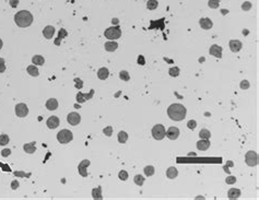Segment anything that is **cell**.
Returning <instances> with one entry per match:
<instances>
[{
  "label": "cell",
  "instance_id": "1",
  "mask_svg": "<svg viewBox=\"0 0 259 200\" xmlns=\"http://www.w3.org/2000/svg\"><path fill=\"white\" fill-rule=\"evenodd\" d=\"M186 114H187V109L182 104H178V103L172 104L167 108V115H169V117L172 120H175V122L184 120L186 117Z\"/></svg>",
  "mask_w": 259,
  "mask_h": 200
},
{
  "label": "cell",
  "instance_id": "2",
  "mask_svg": "<svg viewBox=\"0 0 259 200\" xmlns=\"http://www.w3.org/2000/svg\"><path fill=\"white\" fill-rule=\"evenodd\" d=\"M14 22L20 28H28L33 23V16L28 10H22L15 13L14 16Z\"/></svg>",
  "mask_w": 259,
  "mask_h": 200
},
{
  "label": "cell",
  "instance_id": "3",
  "mask_svg": "<svg viewBox=\"0 0 259 200\" xmlns=\"http://www.w3.org/2000/svg\"><path fill=\"white\" fill-rule=\"evenodd\" d=\"M57 140L63 144H66V143H69L73 140V135L68 129H63L57 133Z\"/></svg>",
  "mask_w": 259,
  "mask_h": 200
},
{
  "label": "cell",
  "instance_id": "4",
  "mask_svg": "<svg viewBox=\"0 0 259 200\" xmlns=\"http://www.w3.org/2000/svg\"><path fill=\"white\" fill-rule=\"evenodd\" d=\"M104 35L106 38L111 39V41L118 39L121 36V30L119 26H112V28H108L107 30H105Z\"/></svg>",
  "mask_w": 259,
  "mask_h": 200
},
{
  "label": "cell",
  "instance_id": "5",
  "mask_svg": "<svg viewBox=\"0 0 259 200\" xmlns=\"http://www.w3.org/2000/svg\"><path fill=\"white\" fill-rule=\"evenodd\" d=\"M152 136L155 140H162L165 136H166V131L163 125L157 124L152 128Z\"/></svg>",
  "mask_w": 259,
  "mask_h": 200
},
{
  "label": "cell",
  "instance_id": "6",
  "mask_svg": "<svg viewBox=\"0 0 259 200\" xmlns=\"http://www.w3.org/2000/svg\"><path fill=\"white\" fill-rule=\"evenodd\" d=\"M245 162L248 166L254 167L258 164V154L255 151H248L245 154Z\"/></svg>",
  "mask_w": 259,
  "mask_h": 200
},
{
  "label": "cell",
  "instance_id": "7",
  "mask_svg": "<svg viewBox=\"0 0 259 200\" xmlns=\"http://www.w3.org/2000/svg\"><path fill=\"white\" fill-rule=\"evenodd\" d=\"M15 114L18 117H26L29 114V108L26 104L19 103L18 105H15Z\"/></svg>",
  "mask_w": 259,
  "mask_h": 200
},
{
  "label": "cell",
  "instance_id": "8",
  "mask_svg": "<svg viewBox=\"0 0 259 200\" xmlns=\"http://www.w3.org/2000/svg\"><path fill=\"white\" fill-rule=\"evenodd\" d=\"M67 122L71 126H77V125H79L80 122H81V116H80V114L76 113V112H72V113L68 114Z\"/></svg>",
  "mask_w": 259,
  "mask_h": 200
},
{
  "label": "cell",
  "instance_id": "9",
  "mask_svg": "<svg viewBox=\"0 0 259 200\" xmlns=\"http://www.w3.org/2000/svg\"><path fill=\"white\" fill-rule=\"evenodd\" d=\"M89 165H90V161H89V160H83L81 163L79 164L78 170H79V173H80V175H81L82 177L88 176V171L86 170H88Z\"/></svg>",
  "mask_w": 259,
  "mask_h": 200
},
{
  "label": "cell",
  "instance_id": "10",
  "mask_svg": "<svg viewBox=\"0 0 259 200\" xmlns=\"http://www.w3.org/2000/svg\"><path fill=\"white\" fill-rule=\"evenodd\" d=\"M166 136L169 140H176L179 137V129L177 127H169L166 131Z\"/></svg>",
  "mask_w": 259,
  "mask_h": 200
},
{
  "label": "cell",
  "instance_id": "11",
  "mask_svg": "<svg viewBox=\"0 0 259 200\" xmlns=\"http://www.w3.org/2000/svg\"><path fill=\"white\" fill-rule=\"evenodd\" d=\"M59 124H60V120H59L58 117H56V116H50L46 122V125L49 129H56L59 126Z\"/></svg>",
  "mask_w": 259,
  "mask_h": 200
},
{
  "label": "cell",
  "instance_id": "12",
  "mask_svg": "<svg viewBox=\"0 0 259 200\" xmlns=\"http://www.w3.org/2000/svg\"><path fill=\"white\" fill-rule=\"evenodd\" d=\"M230 45V49H231L233 53H238V51L242 49V42L241 41H236V39H232L229 43Z\"/></svg>",
  "mask_w": 259,
  "mask_h": 200
},
{
  "label": "cell",
  "instance_id": "13",
  "mask_svg": "<svg viewBox=\"0 0 259 200\" xmlns=\"http://www.w3.org/2000/svg\"><path fill=\"white\" fill-rule=\"evenodd\" d=\"M210 55L214 56L217 58H221L222 57V47L219 46V45H212L210 47V51H209Z\"/></svg>",
  "mask_w": 259,
  "mask_h": 200
},
{
  "label": "cell",
  "instance_id": "14",
  "mask_svg": "<svg viewBox=\"0 0 259 200\" xmlns=\"http://www.w3.org/2000/svg\"><path fill=\"white\" fill-rule=\"evenodd\" d=\"M210 148V141L208 139H202L197 142V149L200 151H207Z\"/></svg>",
  "mask_w": 259,
  "mask_h": 200
},
{
  "label": "cell",
  "instance_id": "15",
  "mask_svg": "<svg viewBox=\"0 0 259 200\" xmlns=\"http://www.w3.org/2000/svg\"><path fill=\"white\" fill-rule=\"evenodd\" d=\"M199 24H200V26H201L204 30H210V29H212V26H213L212 21H211L210 19H208V18L200 19V21H199Z\"/></svg>",
  "mask_w": 259,
  "mask_h": 200
},
{
  "label": "cell",
  "instance_id": "16",
  "mask_svg": "<svg viewBox=\"0 0 259 200\" xmlns=\"http://www.w3.org/2000/svg\"><path fill=\"white\" fill-rule=\"evenodd\" d=\"M93 94H94V91L93 90H91L89 94H83V93L79 92L78 94H77V101H78L79 103H83V102H86V100H90Z\"/></svg>",
  "mask_w": 259,
  "mask_h": 200
},
{
  "label": "cell",
  "instance_id": "17",
  "mask_svg": "<svg viewBox=\"0 0 259 200\" xmlns=\"http://www.w3.org/2000/svg\"><path fill=\"white\" fill-rule=\"evenodd\" d=\"M54 34H55V28L51 25H47L46 28L43 30V35H44V37L47 39L53 38Z\"/></svg>",
  "mask_w": 259,
  "mask_h": 200
},
{
  "label": "cell",
  "instance_id": "18",
  "mask_svg": "<svg viewBox=\"0 0 259 200\" xmlns=\"http://www.w3.org/2000/svg\"><path fill=\"white\" fill-rule=\"evenodd\" d=\"M46 108L48 110H56L58 108V101L56 99H49L46 102Z\"/></svg>",
  "mask_w": 259,
  "mask_h": 200
},
{
  "label": "cell",
  "instance_id": "19",
  "mask_svg": "<svg viewBox=\"0 0 259 200\" xmlns=\"http://www.w3.org/2000/svg\"><path fill=\"white\" fill-rule=\"evenodd\" d=\"M105 51H115L116 49L118 48V43H116V42L114 41H108L105 43Z\"/></svg>",
  "mask_w": 259,
  "mask_h": 200
},
{
  "label": "cell",
  "instance_id": "20",
  "mask_svg": "<svg viewBox=\"0 0 259 200\" xmlns=\"http://www.w3.org/2000/svg\"><path fill=\"white\" fill-rule=\"evenodd\" d=\"M178 175V171L176 167H173V166H171V167L167 168L166 171V177L167 178H169V180H174V178H176Z\"/></svg>",
  "mask_w": 259,
  "mask_h": 200
},
{
  "label": "cell",
  "instance_id": "21",
  "mask_svg": "<svg viewBox=\"0 0 259 200\" xmlns=\"http://www.w3.org/2000/svg\"><path fill=\"white\" fill-rule=\"evenodd\" d=\"M23 149H24V151H25L26 153H29V154L34 153V152L36 151L35 141H33V142H30V143H25V144L23 145Z\"/></svg>",
  "mask_w": 259,
  "mask_h": 200
},
{
  "label": "cell",
  "instance_id": "22",
  "mask_svg": "<svg viewBox=\"0 0 259 200\" xmlns=\"http://www.w3.org/2000/svg\"><path fill=\"white\" fill-rule=\"evenodd\" d=\"M109 76V71L107 68H105V67H103V68H101V69L97 71V77H99V79H101V80H105V79H107Z\"/></svg>",
  "mask_w": 259,
  "mask_h": 200
},
{
  "label": "cell",
  "instance_id": "23",
  "mask_svg": "<svg viewBox=\"0 0 259 200\" xmlns=\"http://www.w3.org/2000/svg\"><path fill=\"white\" fill-rule=\"evenodd\" d=\"M239 196H241V190H239V189L231 188L229 191H227V197H229L230 199H236V198H238Z\"/></svg>",
  "mask_w": 259,
  "mask_h": 200
},
{
  "label": "cell",
  "instance_id": "24",
  "mask_svg": "<svg viewBox=\"0 0 259 200\" xmlns=\"http://www.w3.org/2000/svg\"><path fill=\"white\" fill-rule=\"evenodd\" d=\"M26 71H28V73L30 74V76H32V77H37L39 74L38 69H37V67L35 66V64H31V66H28V68H26Z\"/></svg>",
  "mask_w": 259,
  "mask_h": 200
},
{
  "label": "cell",
  "instance_id": "25",
  "mask_svg": "<svg viewBox=\"0 0 259 200\" xmlns=\"http://www.w3.org/2000/svg\"><path fill=\"white\" fill-rule=\"evenodd\" d=\"M32 62L35 64V66H43L45 62V59L43 56L35 55V56H33V58H32Z\"/></svg>",
  "mask_w": 259,
  "mask_h": 200
},
{
  "label": "cell",
  "instance_id": "26",
  "mask_svg": "<svg viewBox=\"0 0 259 200\" xmlns=\"http://www.w3.org/2000/svg\"><path fill=\"white\" fill-rule=\"evenodd\" d=\"M118 142L119 143H126V141L128 140V135L126 131H119L118 132Z\"/></svg>",
  "mask_w": 259,
  "mask_h": 200
},
{
  "label": "cell",
  "instance_id": "27",
  "mask_svg": "<svg viewBox=\"0 0 259 200\" xmlns=\"http://www.w3.org/2000/svg\"><path fill=\"white\" fill-rule=\"evenodd\" d=\"M199 137L201 139H210L211 132L208 130V129H201L200 132H199Z\"/></svg>",
  "mask_w": 259,
  "mask_h": 200
},
{
  "label": "cell",
  "instance_id": "28",
  "mask_svg": "<svg viewBox=\"0 0 259 200\" xmlns=\"http://www.w3.org/2000/svg\"><path fill=\"white\" fill-rule=\"evenodd\" d=\"M134 182L136 185H138V186H142L144 183V177L142 176V175H136L134 178Z\"/></svg>",
  "mask_w": 259,
  "mask_h": 200
},
{
  "label": "cell",
  "instance_id": "29",
  "mask_svg": "<svg viewBox=\"0 0 259 200\" xmlns=\"http://www.w3.org/2000/svg\"><path fill=\"white\" fill-rule=\"evenodd\" d=\"M10 141V138L8 135L3 133V135H0V145H7Z\"/></svg>",
  "mask_w": 259,
  "mask_h": 200
},
{
  "label": "cell",
  "instance_id": "30",
  "mask_svg": "<svg viewBox=\"0 0 259 200\" xmlns=\"http://www.w3.org/2000/svg\"><path fill=\"white\" fill-rule=\"evenodd\" d=\"M92 196L94 199H102L103 196L102 193H101V187H99V188H94L92 190Z\"/></svg>",
  "mask_w": 259,
  "mask_h": 200
},
{
  "label": "cell",
  "instance_id": "31",
  "mask_svg": "<svg viewBox=\"0 0 259 200\" xmlns=\"http://www.w3.org/2000/svg\"><path fill=\"white\" fill-rule=\"evenodd\" d=\"M157 0H149L148 2H147V7H148L149 10H154L157 8Z\"/></svg>",
  "mask_w": 259,
  "mask_h": 200
},
{
  "label": "cell",
  "instance_id": "32",
  "mask_svg": "<svg viewBox=\"0 0 259 200\" xmlns=\"http://www.w3.org/2000/svg\"><path fill=\"white\" fill-rule=\"evenodd\" d=\"M154 167H153L152 165H148V166H146L144 167V170H143V172H144V174L147 175V176H152L153 174H154Z\"/></svg>",
  "mask_w": 259,
  "mask_h": 200
},
{
  "label": "cell",
  "instance_id": "33",
  "mask_svg": "<svg viewBox=\"0 0 259 200\" xmlns=\"http://www.w3.org/2000/svg\"><path fill=\"white\" fill-rule=\"evenodd\" d=\"M169 73L171 77H178L179 76V68L178 67H173V68H171V69L169 70Z\"/></svg>",
  "mask_w": 259,
  "mask_h": 200
},
{
  "label": "cell",
  "instance_id": "34",
  "mask_svg": "<svg viewBox=\"0 0 259 200\" xmlns=\"http://www.w3.org/2000/svg\"><path fill=\"white\" fill-rule=\"evenodd\" d=\"M219 5H220V0H209L208 2V6L211 9H217L219 8Z\"/></svg>",
  "mask_w": 259,
  "mask_h": 200
},
{
  "label": "cell",
  "instance_id": "35",
  "mask_svg": "<svg viewBox=\"0 0 259 200\" xmlns=\"http://www.w3.org/2000/svg\"><path fill=\"white\" fill-rule=\"evenodd\" d=\"M119 77H121V80H124V81H128L130 79L129 73H128L127 71H125V70H123V71L119 72Z\"/></svg>",
  "mask_w": 259,
  "mask_h": 200
},
{
  "label": "cell",
  "instance_id": "36",
  "mask_svg": "<svg viewBox=\"0 0 259 200\" xmlns=\"http://www.w3.org/2000/svg\"><path fill=\"white\" fill-rule=\"evenodd\" d=\"M103 132H104V135H105V136L111 137L112 135H113V127H112V126L106 127V128H104V129H103Z\"/></svg>",
  "mask_w": 259,
  "mask_h": 200
},
{
  "label": "cell",
  "instance_id": "37",
  "mask_svg": "<svg viewBox=\"0 0 259 200\" xmlns=\"http://www.w3.org/2000/svg\"><path fill=\"white\" fill-rule=\"evenodd\" d=\"M118 177H119V180H128V173L124 170L121 171L119 174H118Z\"/></svg>",
  "mask_w": 259,
  "mask_h": 200
},
{
  "label": "cell",
  "instance_id": "38",
  "mask_svg": "<svg viewBox=\"0 0 259 200\" xmlns=\"http://www.w3.org/2000/svg\"><path fill=\"white\" fill-rule=\"evenodd\" d=\"M239 87H241L242 90H247V89H249L250 84H249V82H248L247 80H243L241 82V84H239Z\"/></svg>",
  "mask_w": 259,
  "mask_h": 200
},
{
  "label": "cell",
  "instance_id": "39",
  "mask_svg": "<svg viewBox=\"0 0 259 200\" xmlns=\"http://www.w3.org/2000/svg\"><path fill=\"white\" fill-rule=\"evenodd\" d=\"M225 183L229 185H232V184H235L236 183V177L235 176H227L226 180H225Z\"/></svg>",
  "mask_w": 259,
  "mask_h": 200
},
{
  "label": "cell",
  "instance_id": "40",
  "mask_svg": "<svg viewBox=\"0 0 259 200\" xmlns=\"http://www.w3.org/2000/svg\"><path fill=\"white\" fill-rule=\"evenodd\" d=\"M252 7V5L250 2H248V1H245V2L242 5V9L244 10V11H248V10H250Z\"/></svg>",
  "mask_w": 259,
  "mask_h": 200
},
{
  "label": "cell",
  "instance_id": "41",
  "mask_svg": "<svg viewBox=\"0 0 259 200\" xmlns=\"http://www.w3.org/2000/svg\"><path fill=\"white\" fill-rule=\"evenodd\" d=\"M6 71V64H5V59L3 58H0V73Z\"/></svg>",
  "mask_w": 259,
  "mask_h": 200
},
{
  "label": "cell",
  "instance_id": "42",
  "mask_svg": "<svg viewBox=\"0 0 259 200\" xmlns=\"http://www.w3.org/2000/svg\"><path fill=\"white\" fill-rule=\"evenodd\" d=\"M187 126H188V128L189 129H191V130H194L195 128L197 127V122H196V120H189L188 122V124H187Z\"/></svg>",
  "mask_w": 259,
  "mask_h": 200
},
{
  "label": "cell",
  "instance_id": "43",
  "mask_svg": "<svg viewBox=\"0 0 259 200\" xmlns=\"http://www.w3.org/2000/svg\"><path fill=\"white\" fill-rule=\"evenodd\" d=\"M10 154H11V150L10 149H3L2 151H1V155H2L3 158L9 157Z\"/></svg>",
  "mask_w": 259,
  "mask_h": 200
},
{
  "label": "cell",
  "instance_id": "44",
  "mask_svg": "<svg viewBox=\"0 0 259 200\" xmlns=\"http://www.w3.org/2000/svg\"><path fill=\"white\" fill-rule=\"evenodd\" d=\"M9 2L12 8H16L19 5V0H9Z\"/></svg>",
  "mask_w": 259,
  "mask_h": 200
},
{
  "label": "cell",
  "instance_id": "45",
  "mask_svg": "<svg viewBox=\"0 0 259 200\" xmlns=\"http://www.w3.org/2000/svg\"><path fill=\"white\" fill-rule=\"evenodd\" d=\"M19 187V182L18 180H13L12 182V184H11V188L12 189H16Z\"/></svg>",
  "mask_w": 259,
  "mask_h": 200
},
{
  "label": "cell",
  "instance_id": "46",
  "mask_svg": "<svg viewBox=\"0 0 259 200\" xmlns=\"http://www.w3.org/2000/svg\"><path fill=\"white\" fill-rule=\"evenodd\" d=\"M2 46H3V42H2V39L0 38V49L2 48Z\"/></svg>",
  "mask_w": 259,
  "mask_h": 200
}]
</instances>
